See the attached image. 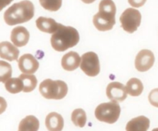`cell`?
Wrapping results in <instances>:
<instances>
[{"instance_id":"6da1fadb","label":"cell","mask_w":158,"mask_h":131,"mask_svg":"<svg viewBox=\"0 0 158 131\" xmlns=\"http://www.w3.org/2000/svg\"><path fill=\"white\" fill-rule=\"evenodd\" d=\"M51 46L57 52H64L78 44L80 35L75 28L60 24L51 37Z\"/></svg>"},{"instance_id":"7a4b0ae2","label":"cell","mask_w":158,"mask_h":131,"mask_svg":"<svg viewBox=\"0 0 158 131\" xmlns=\"http://www.w3.org/2000/svg\"><path fill=\"white\" fill-rule=\"evenodd\" d=\"M34 16V5L29 0H23L15 3L4 13V20L9 26L24 23Z\"/></svg>"},{"instance_id":"3957f363","label":"cell","mask_w":158,"mask_h":131,"mask_svg":"<svg viewBox=\"0 0 158 131\" xmlns=\"http://www.w3.org/2000/svg\"><path fill=\"white\" fill-rule=\"evenodd\" d=\"M39 89L41 95L48 100H62L68 92V86L65 82L51 79L43 80Z\"/></svg>"},{"instance_id":"277c9868","label":"cell","mask_w":158,"mask_h":131,"mask_svg":"<svg viewBox=\"0 0 158 131\" xmlns=\"http://www.w3.org/2000/svg\"><path fill=\"white\" fill-rule=\"evenodd\" d=\"M120 112L121 109L118 103L111 101L99 105L95 109V117L99 121L113 124L118 120Z\"/></svg>"},{"instance_id":"5b68a950","label":"cell","mask_w":158,"mask_h":131,"mask_svg":"<svg viewBox=\"0 0 158 131\" xmlns=\"http://www.w3.org/2000/svg\"><path fill=\"white\" fill-rule=\"evenodd\" d=\"M121 27L129 33H133L141 23V14L134 8H128L122 13L120 18Z\"/></svg>"},{"instance_id":"8992f818","label":"cell","mask_w":158,"mask_h":131,"mask_svg":"<svg viewBox=\"0 0 158 131\" xmlns=\"http://www.w3.org/2000/svg\"><path fill=\"white\" fill-rule=\"evenodd\" d=\"M80 69L88 76H97L100 71V60L97 53L88 52L81 56Z\"/></svg>"},{"instance_id":"52a82bcc","label":"cell","mask_w":158,"mask_h":131,"mask_svg":"<svg viewBox=\"0 0 158 131\" xmlns=\"http://www.w3.org/2000/svg\"><path fill=\"white\" fill-rule=\"evenodd\" d=\"M155 62V57L152 51L142 49L135 59V67L139 72H147L152 68Z\"/></svg>"},{"instance_id":"ba28073f","label":"cell","mask_w":158,"mask_h":131,"mask_svg":"<svg viewBox=\"0 0 158 131\" xmlns=\"http://www.w3.org/2000/svg\"><path fill=\"white\" fill-rule=\"evenodd\" d=\"M117 8L113 0H102L99 5L97 15L103 20L115 25V15Z\"/></svg>"},{"instance_id":"9c48e42d","label":"cell","mask_w":158,"mask_h":131,"mask_svg":"<svg viewBox=\"0 0 158 131\" xmlns=\"http://www.w3.org/2000/svg\"><path fill=\"white\" fill-rule=\"evenodd\" d=\"M106 96L111 101L123 102L127 96L126 87L119 82L109 83L106 90Z\"/></svg>"},{"instance_id":"30bf717a","label":"cell","mask_w":158,"mask_h":131,"mask_svg":"<svg viewBox=\"0 0 158 131\" xmlns=\"http://www.w3.org/2000/svg\"><path fill=\"white\" fill-rule=\"evenodd\" d=\"M19 69L24 74H33L38 70L40 63L38 60L29 53L24 54L18 59Z\"/></svg>"},{"instance_id":"8fae6325","label":"cell","mask_w":158,"mask_h":131,"mask_svg":"<svg viewBox=\"0 0 158 131\" xmlns=\"http://www.w3.org/2000/svg\"><path fill=\"white\" fill-rule=\"evenodd\" d=\"M11 41L16 47L26 46L29 40V32L23 26H17L11 32Z\"/></svg>"},{"instance_id":"7c38bea8","label":"cell","mask_w":158,"mask_h":131,"mask_svg":"<svg viewBox=\"0 0 158 131\" xmlns=\"http://www.w3.org/2000/svg\"><path fill=\"white\" fill-rule=\"evenodd\" d=\"M81 63V57L77 52L70 51L63 56L61 65L63 69L66 71H73L77 69Z\"/></svg>"},{"instance_id":"4fadbf2b","label":"cell","mask_w":158,"mask_h":131,"mask_svg":"<svg viewBox=\"0 0 158 131\" xmlns=\"http://www.w3.org/2000/svg\"><path fill=\"white\" fill-rule=\"evenodd\" d=\"M19 50L14 44L7 41L0 43V57L8 61L18 60Z\"/></svg>"},{"instance_id":"5bb4252c","label":"cell","mask_w":158,"mask_h":131,"mask_svg":"<svg viewBox=\"0 0 158 131\" xmlns=\"http://www.w3.org/2000/svg\"><path fill=\"white\" fill-rule=\"evenodd\" d=\"M45 123L49 131H62L64 126L63 117L56 112H52L46 116Z\"/></svg>"},{"instance_id":"9a60e30c","label":"cell","mask_w":158,"mask_h":131,"mask_svg":"<svg viewBox=\"0 0 158 131\" xmlns=\"http://www.w3.org/2000/svg\"><path fill=\"white\" fill-rule=\"evenodd\" d=\"M150 127V120L144 116L135 117L130 120L126 126L127 131H148Z\"/></svg>"},{"instance_id":"2e32d148","label":"cell","mask_w":158,"mask_h":131,"mask_svg":"<svg viewBox=\"0 0 158 131\" xmlns=\"http://www.w3.org/2000/svg\"><path fill=\"white\" fill-rule=\"evenodd\" d=\"M35 24L40 31L49 34H53L58 29L60 26V23H57L53 18H46L43 16L37 18Z\"/></svg>"},{"instance_id":"e0dca14e","label":"cell","mask_w":158,"mask_h":131,"mask_svg":"<svg viewBox=\"0 0 158 131\" xmlns=\"http://www.w3.org/2000/svg\"><path fill=\"white\" fill-rule=\"evenodd\" d=\"M40 121L35 117L29 115L20 121L18 131H38Z\"/></svg>"},{"instance_id":"ac0fdd59","label":"cell","mask_w":158,"mask_h":131,"mask_svg":"<svg viewBox=\"0 0 158 131\" xmlns=\"http://www.w3.org/2000/svg\"><path fill=\"white\" fill-rule=\"evenodd\" d=\"M125 87L127 94L132 96H139L143 90V83L137 78H131L127 83Z\"/></svg>"},{"instance_id":"d6986e66","label":"cell","mask_w":158,"mask_h":131,"mask_svg":"<svg viewBox=\"0 0 158 131\" xmlns=\"http://www.w3.org/2000/svg\"><path fill=\"white\" fill-rule=\"evenodd\" d=\"M20 80H22L23 84V92H30L35 89L36 87L37 80L36 77L33 74H21L19 76Z\"/></svg>"},{"instance_id":"ffe728a7","label":"cell","mask_w":158,"mask_h":131,"mask_svg":"<svg viewBox=\"0 0 158 131\" xmlns=\"http://www.w3.org/2000/svg\"><path fill=\"white\" fill-rule=\"evenodd\" d=\"M71 120L73 124L78 127H84L86 123V113L83 109H76L73 111Z\"/></svg>"},{"instance_id":"44dd1931","label":"cell","mask_w":158,"mask_h":131,"mask_svg":"<svg viewBox=\"0 0 158 131\" xmlns=\"http://www.w3.org/2000/svg\"><path fill=\"white\" fill-rule=\"evenodd\" d=\"M5 87L6 90L12 94L19 93L23 90V84L19 77L18 78H10L5 83Z\"/></svg>"},{"instance_id":"7402d4cb","label":"cell","mask_w":158,"mask_h":131,"mask_svg":"<svg viewBox=\"0 0 158 131\" xmlns=\"http://www.w3.org/2000/svg\"><path fill=\"white\" fill-rule=\"evenodd\" d=\"M12 74V69L9 63L0 60V83H6L11 78Z\"/></svg>"},{"instance_id":"603a6c76","label":"cell","mask_w":158,"mask_h":131,"mask_svg":"<svg viewBox=\"0 0 158 131\" xmlns=\"http://www.w3.org/2000/svg\"><path fill=\"white\" fill-rule=\"evenodd\" d=\"M62 0H40L43 9L50 12H56L61 8Z\"/></svg>"},{"instance_id":"cb8c5ba5","label":"cell","mask_w":158,"mask_h":131,"mask_svg":"<svg viewBox=\"0 0 158 131\" xmlns=\"http://www.w3.org/2000/svg\"><path fill=\"white\" fill-rule=\"evenodd\" d=\"M148 100L152 106L158 108V88L151 91L148 96Z\"/></svg>"},{"instance_id":"d4e9b609","label":"cell","mask_w":158,"mask_h":131,"mask_svg":"<svg viewBox=\"0 0 158 131\" xmlns=\"http://www.w3.org/2000/svg\"><path fill=\"white\" fill-rule=\"evenodd\" d=\"M147 0H128V2L134 8H140L146 3Z\"/></svg>"},{"instance_id":"484cf974","label":"cell","mask_w":158,"mask_h":131,"mask_svg":"<svg viewBox=\"0 0 158 131\" xmlns=\"http://www.w3.org/2000/svg\"><path fill=\"white\" fill-rule=\"evenodd\" d=\"M7 108V103L3 97L0 96V114L4 113Z\"/></svg>"},{"instance_id":"4316f807","label":"cell","mask_w":158,"mask_h":131,"mask_svg":"<svg viewBox=\"0 0 158 131\" xmlns=\"http://www.w3.org/2000/svg\"><path fill=\"white\" fill-rule=\"evenodd\" d=\"M13 0H0V12L4 9L6 6H9Z\"/></svg>"},{"instance_id":"83f0119b","label":"cell","mask_w":158,"mask_h":131,"mask_svg":"<svg viewBox=\"0 0 158 131\" xmlns=\"http://www.w3.org/2000/svg\"><path fill=\"white\" fill-rule=\"evenodd\" d=\"M83 2L86 3V4H90V3H93L94 2H95L96 0H81Z\"/></svg>"},{"instance_id":"f1b7e54d","label":"cell","mask_w":158,"mask_h":131,"mask_svg":"<svg viewBox=\"0 0 158 131\" xmlns=\"http://www.w3.org/2000/svg\"><path fill=\"white\" fill-rule=\"evenodd\" d=\"M152 131H158V128H155V129H153Z\"/></svg>"}]
</instances>
